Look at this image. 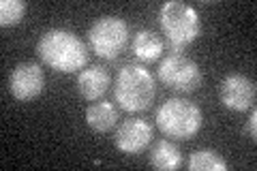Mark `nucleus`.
Masks as SVG:
<instances>
[{
    "instance_id": "nucleus-1",
    "label": "nucleus",
    "mask_w": 257,
    "mask_h": 171,
    "mask_svg": "<svg viewBox=\"0 0 257 171\" xmlns=\"http://www.w3.org/2000/svg\"><path fill=\"white\" fill-rule=\"evenodd\" d=\"M37 56L47 69L58 73H75L88 64V50L75 32L64 28L45 30L37 41Z\"/></svg>"
},
{
    "instance_id": "nucleus-2",
    "label": "nucleus",
    "mask_w": 257,
    "mask_h": 171,
    "mask_svg": "<svg viewBox=\"0 0 257 171\" xmlns=\"http://www.w3.org/2000/svg\"><path fill=\"white\" fill-rule=\"evenodd\" d=\"M157 88L152 73L142 64L128 62L114 79V101L126 113H142L152 107Z\"/></svg>"
},
{
    "instance_id": "nucleus-3",
    "label": "nucleus",
    "mask_w": 257,
    "mask_h": 171,
    "mask_svg": "<svg viewBox=\"0 0 257 171\" xmlns=\"http://www.w3.org/2000/svg\"><path fill=\"white\" fill-rule=\"evenodd\" d=\"M155 122L165 137L178 141H189L199 133V128L204 124V116L195 103L176 96V99L165 101L157 109Z\"/></svg>"
},
{
    "instance_id": "nucleus-4",
    "label": "nucleus",
    "mask_w": 257,
    "mask_h": 171,
    "mask_svg": "<svg viewBox=\"0 0 257 171\" xmlns=\"http://www.w3.org/2000/svg\"><path fill=\"white\" fill-rule=\"evenodd\" d=\"M159 22L167 43H178L187 47L202 35V20H199L197 11L180 0H170L161 7Z\"/></svg>"
},
{
    "instance_id": "nucleus-5",
    "label": "nucleus",
    "mask_w": 257,
    "mask_h": 171,
    "mask_svg": "<svg viewBox=\"0 0 257 171\" xmlns=\"http://www.w3.org/2000/svg\"><path fill=\"white\" fill-rule=\"evenodd\" d=\"M88 43L94 56L116 60L128 45V24L118 15H103L88 30Z\"/></svg>"
},
{
    "instance_id": "nucleus-6",
    "label": "nucleus",
    "mask_w": 257,
    "mask_h": 171,
    "mask_svg": "<svg viewBox=\"0 0 257 171\" xmlns=\"http://www.w3.org/2000/svg\"><path fill=\"white\" fill-rule=\"evenodd\" d=\"M157 77L170 90L182 92V94L195 92L202 86V79H204L199 64L184 54H167L159 62Z\"/></svg>"
},
{
    "instance_id": "nucleus-7",
    "label": "nucleus",
    "mask_w": 257,
    "mask_h": 171,
    "mask_svg": "<svg viewBox=\"0 0 257 171\" xmlns=\"http://www.w3.org/2000/svg\"><path fill=\"white\" fill-rule=\"evenodd\" d=\"M219 99L231 111H248L255 107L257 86L242 73H229L219 84Z\"/></svg>"
},
{
    "instance_id": "nucleus-8",
    "label": "nucleus",
    "mask_w": 257,
    "mask_h": 171,
    "mask_svg": "<svg viewBox=\"0 0 257 171\" xmlns=\"http://www.w3.org/2000/svg\"><path fill=\"white\" fill-rule=\"evenodd\" d=\"M45 88V75L41 64L37 62H20L11 71L9 90L18 101H35L41 96Z\"/></svg>"
},
{
    "instance_id": "nucleus-9",
    "label": "nucleus",
    "mask_w": 257,
    "mask_h": 171,
    "mask_svg": "<svg viewBox=\"0 0 257 171\" xmlns=\"http://www.w3.org/2000/svg\"><path fill=\"white\" fill-rule=\"evenodd\" d=\"M152 141V124L144 118H128L116 128L114 143L124 154H142Z\"/></svg>"
},
{
    "instance_id": "nucleus-10",
    "label": "nucleus",
    "mask_w": 257,
    "mask_h": 171,
    "mask_svg": "<svg viewBox=\"0 0 257 171\" xmlns=\"http://www.w3.org/2000/svg\"><path fill=\"white\" fill-rule=\"evenodd\" d=\"M77 92L86 101H99L103 94L109 90L111 86V75L105 67L101 64H92L88 69H82L77 75Z\"/></svg>"
},
{
    "instance_id": "nucleus-11",
    "label": "nucleus",
    "mask_w": 257,
    "mask_h": 171,
    "mask_svg": "<svg viewBox=\"0 0 257 171\" xmlns=\"http://www.w3.org/2000/svg\"><path fill=\"white\" fill-rule=\"evenodd\" d=\"M131 52L142 62H157L165 52V41L152 30H138L131 39Z\"/></svg>"
},
{
    "instance_id": "nucleus-12",
    "label": "nucleus",
    "mask_w": 257,
    "mask_h": 171,
    "mask_svg": "<svg viewBox=\"0 0 257 171\" xmlns=\"http://www.w3.org/2000/svg\"><path fill=\"white\" fill-rule=\"evenodd\" d=\"M86 122L94 133H109L118 124V109L111 101H96L86 109Z\"/></svg>"
},
{
    "instance_id": "nucleus-13",
    "label": "nucleus",
    "mask_w": 257,
    "mask_h": 171,
    "mask_svg": "<svg viewBox=\"0 0 257 171\" xmlns=\"http://www.w3.org/2000/svg\"><path fill=\"white\" fill-rule=\"evenodd\" d=\"M150 165L159 171H176L182 165V154L170 139H159L150 150Z\"/></svg>"
},
{
    "instance_id": "nucleus-14",
    "label": "nucleus",
    "mask_w": 257,
    "mask_h": 171,
    "mask_svg": "<svg viewBox=\"0 0 257 171\" xmlns=\"http://www.w3.org/2000/svg\"><path fill=\"white\" fill-rule=\"evenodd\" d=\"M189 171H227V160L216 150H195L187 162Z\"/></svg>"
},
{
    "instance_id": "nucleus-15",
    "label": "nucleus",
    "mask_w": 257,
    "mask_h": 171,
    "mask_svg": "<svg viewBox=\"0 0 257 171\" xmlns=\"http://www.w3.org/2000/svg\"><path fill=\"white\" fill-rule=\"evenodd\" d=\"M26 15V3L22 0H3L0 3V26L9 28V26H18Z\"/></svg>"
},
{
    "instance_id": "nucleus-16",
    "label": "nucleus",
    "mask_w": 257,
    "mask_h": 171,
    "mask_svg": "<svg viewBox=\"0 0 257 171\" xmlns=\"http://www.w3.org/2000/svg\"><path fill=\"white\" fill-rule=\"evenodd\" d=\"M244 133L253 143L257 141V111H255V107L251 109V118H248V122L244 124Z\"/></svg>"
}]
</instances>
